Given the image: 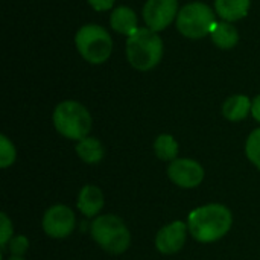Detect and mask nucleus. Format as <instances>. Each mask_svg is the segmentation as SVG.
<instances>
[{
  "mask_svg": "<svg viewBox=\"0 0 260 260\" xmlns=\"http://www.w3.org/2000/svg\"><path fill=\"white\" fill-rule=\"evenodd\" d=\"M178 12V0H146L143 6V20L146 27L160 32L177 18Z\"/></svg>",
  "mask_w": 260,
  "mask_h": 260,
  "instance_id": "nucleus-9",
  "label": "nucleus"
},
{
  "mask_svg": "<svg viewBox=\"0 0 260 260\" xmlns=\"http://www.w3.org/2000/svg\"><path fill=\"white\" fill-rule=\"evenodd\" d=\"M15 157H17V151H15L14 143L5 134H2L0 136V168L6 169L12 166L15 161Z\"/></svg>",
  "mask_w": 260,
  "mask_h": 260,
  "instance_id": "nucleus-19",
  "label": "nucleus"
},
{
  "mask_svg": "<svg viewBox=\"0 0 260 260\" xmlns=\"http://www.w3.org/2000/svg\"><path fill=\"white\" fill-rule=\"evenodd\" d=\"M8 260H24V259H23V257H14V256H11Z\"/></svg>",
  "mask_w": 260,
  "mask_h": 260,
  "instance_id": "nucleus-24",
  "label": "nucleus"
},
{
  "mask_svg": "<svg viewBox=\"0 0 260 260\" xmlns=\"http://www.w3.org/2000/svg\"><path fill=\"white\" fill-rule=\"evenodd\" d=\"M0 219H2V233H0V247L6 248L9 241L12 239V222L8 218V215L5 212L0 213Z\"/></svg>",
  "mask_w": 260,
  "mask_h": 260,
  "instance_id": "nucleus-21",
  "label": "nucleus"
},
{
  "mask_svg": "<svg viewBox=\"0 0 260 260\" xmlns=\"http://www.w3.org/2000/svg\"><path fill=\"white\" fill-rule=\"evenodd\" d=\"M250 0H215V11L224 21H238L248 14Z\"/></svg>",
  "mask_w": 260,
  "mask_h": 260,
  "instance_id": "nucleus-15",
  "label": "nucleus"
},
{
  "mask_svg": "<svg viewBox=\"0 0 260 260\" xmlns=\"http://www.w3.org/2000/svg\"><path fill=\"white\" fill-rule=\"evenodd\" d=\"M210 38L216 47L229 50L238 44L239 32L230 21L222 20V21H216V24L213 26V29L210 32Z\"/></svg>",
  "mask_w": 260,
  "mask_h": 260,
  "instance_id": "nucleus-14",
  "label": "nucleus"
},
{
  "mask_svg": "<svg viewBox=\"0 0 260 260\" xmlns=\"http://www.w3.org/2000/svg\"><path fill=\"white\" fill-rule=\"evenodd\" d=\"M75 222L76 218L73 210L64 204H56L46 210L43 216V230L53 239H64L73 233Z\"/></svg>",
  "mask_w": 260,
  "mask_h": 260,
  "instance_id": "nucleus-7",
  "label": "nucleus"
},
{
  "mask_svg": "<svg viewBox=\"0 0 260 260\" xmlns=\"http://www.w3.org/2000/svg\"><path fill=\"white\" fill-rule=\"evenodd\" d=\"M76 154L84 163L98 165L105 157V149H104V145L96 137H85L78 142Z\"/></svg>",
  "mask_w": 260,
  "mask_h": 260,
  "instance_id": "nucleus-16",
  "label": "nucleus"
},
{
  "mask_svg": "<svg viewBox=\"0 0 260 260\" xmlns=\"http://www.w3.org/2000/svg\"><path fill=\"white\" fill-rule=\"evenodd\" d=\"M178 142L171 134H160L154 142V154L163 161H174L178 155Z\"/></svg>",
  "mask_w": 260,
  "mask_h": 260,
  "instance_id": "nucleus-17",
  "label": "nucleus"
},
{
  "mask_svg": "<svg viewBox=\"0 0 260 260\" xmlns=\"http://www.w3.org/2000/svg\"><path fill=\"white\" fill-rule=\"evenodd\" d=\"M110 24L117 34L128 35V37L139 29L137 27V15L128 6L116 8L110 15Z\"/></svg>",
  "mask_w": 260,
  "mask_h": 260,
  "instance_id": "nucleus-12",
  "label": "nucleus"
},
{
  "mask_svg": "<svg viewBox=\"0 0 260 260\" xmlns=\"http://www.w3.org/2000/svg\"><path fill=\"white\" fill-rule=\"evenodd\" d=\"M104 204H105L104 193L98 186L87 184L81 189L78 195V209L84 216L87 218L98 216V213L104 209Z\"/></svg>",
  "mask_w": 260,
  "mask_h": 260,
  "instance_id": "nucleus-11",
  "label": "nucleus"
},
{
  "mask_svg": "<svg viewBox=\"0 0 260 260\" xmlns=\"http://www.w3.org/2000/svg\"><path fill=\"white\" fill-rule=\"evenodd\" d=\"M204 168L193 158H177L168 166L169 180L183 189H195L204 180Z\"/></svg>",
  "mask_w": 260,
  "mask_h": 260,
  "instance_id": "nucleus-8",
  "label": "nucleus"
},
{
  "mask_svg": "<svg viewBox=\"0 0 260 260\" xmlns=\"http://www.w3.org/2000/svg\"><path fill=\"white\" fill-rule=\"evenodd\" d=\"M55 129L69 140H82L91 129L90 111L76 101H64L53 111Z\"/></svg>",
  "mask_w": 260,
  "mask_h": 260,
  "instance_id": "nucleus-4",
  "label": "nucleus"
},
{
  "mask_svg": "<svg viewBox=\"0 0 260 260\" xmlns=\"http://www.w3.org/2000/svg\"><path fill=\"white\" fill-rule=\"evenodd\" d=\"M93 241L110 254H122L131 245V233L122 218L116 215H99L90 225Z\"/></svg>",
  "mask_w": 260,
  "mask_h": 260,
  "instance_id": "nucleus-3",
  "label": "nucleus"
},
{
  "mask_svg": "<svg viewBox=\"0 0 260 260\" xmlns=\"http://www.w3.org/2000/svg\"><path fill=\"white\" fill-rule=\"evenodd\" d=\"M8 247H9L11 256H14V257H23L24 253H26L27 248H29V241H27L26 236L18 235V236H14V238L9 241Z\"/></svg>",
  "mask_w": 260,
  "mask_h": 260,
  "instance_id": "nucleus-20",
  "label": "nucleus"
},
{
  "mask_svg": "<svg viewBox=\"0 0 260 260\" xmlns=\"http://www.w3.org/2000/svg\"><path fill=\"white\" fill-rule=\"evenodd\" d=\"M215 24V12L201 2H193L183 6L177 15V29L181 35L192 40H200L210 35Z\"/></svg>",
  "mask_w": 260,
  "mask_h": 260,
  "instance_id": "nucleus-6",
  "label": "nucleus"
},
{
  "mask_svg": "<svg viewBox=\"0 0 260 260\" xmlns=\"http://www.w3.org/2000/svg\"><path fill=\"white\" fill-rule=\"evenodd\" d=\"M187 230L189 227L183 221H172L166 224L155 235V248L161 254L178 253L186 244Z\"/></svg>",
  "mask_w": 260,
  "mask_h": 260,
  "instance_id": "nucleus-10",
  "label": "nucleus"
},
{
  "mask_svg": "<svg viewBox=\"0 0 260 260\" xmlns=\"http://www.w3.org/2000/svg\"><path fill=\"white\" fill-rule=\"evenodd\" d=\"M233 225V215L224 204L212 203L193 209L187 218L192 238L201 244H213L222 239Z\"/></svg>",
  "mask_w": 260,
  "mask_h": 260,
  "instance_id": "nucleus-1",
  "label": "nucleus"
},
{
  "mask_svg": "<svg viewBox=\"0 0 260 260\" xmlns=\"http://www.w3.org/2000/svg\"><path fill=\"white\" fill-rule=\"evenodd\" d=\"M253 101L245 94L230 96L222 105V114L230 122H241L251 113Z\"/></svg>",
  "mask_w": 260,
  "mask_h": 260,
  "instance_id": "nucleus-13",
  "label": "nucleus"
},
{
  "mask_svg": "<svg viewBox=\"0 0 260 260\" xmlns=\"http://www.w3.org/2000/svg\"><path fill=\"white\" fill-rule=\"evenodd\" d=\"M87 2H88V5H90L94 11L102 12V11L111 9L116 0H87Z\"/></svg>",
  "mask_w": 260,
  "mask_h": 260,
  "instance_id": "nucleus-22",
  "label": "nucleus"
},
{
  "mask_svg": "<svg viewBox=\"0 0 260 260\" xmlns=\"http://www.w3.org/2000/svg\"><path fill=\"white\" fill-rule=\"evenodd\" d=\"M251 114L253 117L260 123V94H257L253 99V105H251Z\"/></svg>",
  "mask_w": 260,
  "mask_h": 260,
  "instance_id": "nucleus-23",
  "label": "nucleus"
},
{
  "mask_svg": "<svg viewBox=\"0 0 260 260\" xmlns=\"http://www.w3.org/2000/svg\"><path fill=\"white\" fill-rule=\"evenodd\" d=\"M75 44L79 55L90 64L105 62L113 52V40L105 27L99 24H85L75 35Z\"/></svg>",
  "mask_w": 260,
  "mask_h": 260,
  "instance_id": "nucleus-5",
  "label": "nucleus"
},
{
  "mask_svg": "<svg viewBox=\"0 0 260 260\" xmlns=\"http://www.w3.org/2000/svg\"><path fill=\"white\" fill-rule=\"evenodd\" d=\"M163 56V41L149 27H139L126 40V58L139 72L152 70Z\"/></svg>",
  "mask_w": 260,
  "mask_h": 260,
  "instance_id": "nucleus-2",
  "label": "nucleus"
},
{
  "mask_svg": "<svg viewBox=\"0 0 260 260\" xmlns=\"http://www.w3.org/2000/svg\"><path fill=\"white\" fill-rule=\"evenodd\" d=\"M245 154L247 158L260 171V128L251 131L245 142Z\"/></svg>",
  "mask_w": 260,
  "mask_h": 260,
  "instance_id": "nucleus-18",
  "label": "nucleus"
}]
</instances>
